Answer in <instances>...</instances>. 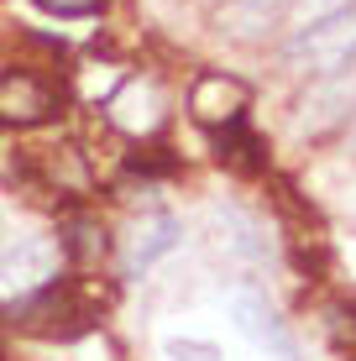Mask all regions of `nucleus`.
Returning a JSON list of instances; mask_svg holds the SVG:
<instances>
[{"label":"nucleus","mask_w":356,"mask_h":361,"mask_svg":"<svg viewBox=\"0 0 356 361\" xmlns=\"http://www.w3.org/2000/svg\"><path fill=\"white\" fill-rule=\"evenodd\" d=\"M351 63H356V6L314 21V27L288 32V42H283V68L309 73V79H336Z\"/></svg>","instance_id":"nucleus-2"},{"label":"nucleus","mask_w":356,"mask_h":361,"mask_svg":"<svg viewBox=\"0 0 356 361\" xmlns=\"http://www.w3.org/2000/svg\"><path fill=\"white\" fill-rule=\"evenodd\" d=\"M325 330L346 356H356V304H330L325 309Z\"/></svg>","instance_id":"nucleus-12"},{"label":"nucleus","mask_w":356,"mask_h":361,"mask_svg":"<svg viewBox=\"0 0 356 361\" xmlns=\"http://www.w3.org/2000/svg\"><path fill=\"white\" fill-rule=\"evenodd\" d=\"M58 110H63V90L42 68L16 63V68L0 73V126L32 131V126H47Z\"/></svg>","instance_id":"nucleus-3"},{"label":"nucleus","mask_w":356,"mask_h":361,"mask_svg":"<svg viewBox=\"0 0 356 361\" xmlns=\"http://www.w3.org/2000/svg\"><path fill=\"white\" fill-rule=\"evenodd\" d=\"M351 361H356V356H351Z\"/></svg>","instance_id":"nucleus-15"},{"label":"nucleus","mask_w":356,"mask_h":361,"mask_svg":"<svg viewBox=\"0 0 356 361\" xmlns=\"http://www.w3.org/2000/svg\"><path fill=\"white\" fill-rule=\"evenodd\" d=\"M110 231L100 226L94 215H68L63 220V231H58V252L73 262V272H90V267H100L105 257H110Z\"/></svg>","instance_id":"nucleus-6"},{"label":"nucleus","mask_w":356,"mask_h":361,"mask_svg":"<svg viewBox=\"0 0 356 361\" xmlns=\"http://www.w3.org/2000/svg\"><path fill=\"white\" fill-rule=\"evenodd\" d=\"M215 157L226 163L231 173H247V178H257V173L267 168V152H262V136H257L247 121H236V126L215 131Z\"/></svg>","instance_id":"nucleus-9"},{"label":"nucleus","mask_w":356,"mask_h":361,"mask_svg":"<svg viewBox=\"0 0 356 361\" xmlns=\"http://www.w3.org/2000/svg\"><path fill=\"white\" fill-rule=\"evenodd\" d=\"M288 6L293 0H226V11H220V21H226L231 37H267V27H278V21H288Z\"/></svg>","instance_id":"nucleus-8"},{"label":"nucleus","mask_w":356,"mask_h":361,"mask_svg":"<svg viewBox=\"0 0 356 361\" xmlns=\"http://www.w3.org/2000/svg\"><path fill=\"white\" fill-rule=\"evenodd\" d=\"M0 361H6V356H0Z\"/></svg>","instance_id":"nucleus-14"},{"label":"nucleus","mask_w":356,"mask_h":361,"mask_svg":"<svg viewBox=\"0 0 356 361\" xmlns=\"http://www.w3.org/2000/svg\"><path fill=\"white\" fill-rule=\"evenodd\" d=\"M231 309H236V325L247 330L252 341L273 345L278 356H293V351H288V335H283V325H278V314H273L257 293H236V298H231Z\"/></svg>","instance_id":"nucleus-10"},{"label":"nucleus","mask_w":356,"mask_h":361,"mask_svg":"<svg viewBox=\"0 0 356 361\" xmlns=\"http://www.w3.org/2000/svg\"><path fill=\"white\" fill-rule=\"evenodd\" d=\"M247 110H252V90H247V79H236V73H200V79L189 84V116L200 121L204 131H226V126H236V121H247Z\"/></svg>","instance_id":"nucleus-4"},{"label":"nucleus","mask_w":356,"mask_h":361,"mask_svg":"<svg viewBox=\"0 0 356 361\" xmlns=\"http://www.w3.org/2000/svg\"><path fill=\"white\" fill-rule=\"evenodd\" d=\"M110 293L100 288L94 278L84 272H68V278H47L42 288L21 293L6 304V325L27 330V335H42V341H73V335L94 330V319L105 314Z\"/></svg>","instance_id":"nucleus-1"},{"label":"nucleus","mask_w":356,"mask_h":361,"mask_svg":"<svg viewBox=\"0 0 356 361\" xmlns=\"http://www.w3.org/2000/svg\"><path fill=\"white\" fill-rule=\"evenodd\" d=\"M110 121H116L121 131H131V136H142V131H152L157 121H163V94L152 90V84H142V79H131L126 90H121L116 99H110Z\"/></svg>","instance_id":"nucleus-7"},{"label":"nucleus","mask_w":356,"mask_h":361,"mask_svg":"<svg viewBox=\"0 0 356 361\" xmlns=\"http://www.w3.org/2000/svg\"><path fill=\"white\" fill-rule=\"evenodd\" d=\"M178 241H183L178 215H168V209H142V215H131L126 235H121V272H126V278H142V272L152 267L157 257H168Z\"/></svg>","instance_id":"nucleus-5"},{"label":"nucleus","mask_w":356,"mask_h":361,"mask_svg":"<svg viewBox=\"0 0 356 361\" xmlns=\"http://www.w3.org/2000/svg\"><path fill=\"white\" fill-rule=\"evenodd\" d=\"M351 6H356V0H293L283 27H288V32H299V27H314V21L336 16V11H351Z\"/></svg>","instance_id":"nucleus-11"},{"label":"nucleus","mask_w":356,"mask_h":361,"mask_svg":"<svg viewBox=\"0 0 356 361\" xmlns=\"http://www.w3.org/2000/svg\"><path fill=\"white\" fill-rule=\"evenodd\" d=\"M42 16H58V21H90V16H105L110 0H32Z\"/></svg>","instance_id":"nucleus-13"}]
</instances>
